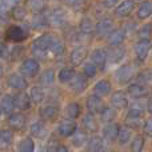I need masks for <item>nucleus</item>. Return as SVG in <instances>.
<instances>
[{"mask_svg":"<svg viewBox=\"0 0 152 152\" xmlns=\"http://www.w3.org/2000/svg\"><path fill=\"white\" fill-rule=\"evenodd\" d=\"M58 37L52 34H44L42 36H39L34 43H32V52L35 53V56L37 58H45L48 52H51L52 47L55 45V43L58 42Z\"/></svg>","mask_w":152,"mask_h":152,"instance_id":"f257e3e1","label":"nucleus"},{"mask_svg":"<svg viewBox=\"0 0 152 152\" xmlns=\"http://www.w3.org/2000/svg\"><path fill=\"white\" fill-rule=\"evenodd\" d=\"M39 71H40V64L35 59H27L20 66V74L24 76H28V77L36 76L39 74Z\"/></svg>","mask_w":152,"mask_h":152,"instance_id":"f03ea898","label":"nucleus"},{"mask_svg":"<svg viewBox=\"0 0 152 152\" xmlns=\"http://www.w3.org/2000/svg\"><path fill=\"white\" fill-rule=\"evenodd\" d=\"M134 74H135L134 67H132L131 64H124V66H121L120 68L116 71L115 77H116V80H118V83L126 84L134 77Z\"/></svg>","mask_w":152,"mask_h":152,"instance_id":"7ed1b4c3","label":"nucleus"},{"mask_svg":"<svg viewBox=\"0 0 152 152\" xmlns=\"http://www.w3.org/2000/svg\"><path fill=\"white\" fill-rule=\"evenodd\" d=\"M91 60H92L91 63H94L99 69H103L105 67V64H107L108 53L105 52V50H103V48H97V50H95L94 52H92Z\"/></svg>","mask_w":152,"mask_h":152,"instance_id":"20e7f679","label":"nucleus"},{"mask_svg":"<svg viewBox=\"0 0 152 152\" xmlns=\"http://www.w3.org/2000/svg\"><path fill=\"white\" fill-rule=\"evenodd\" d=\"M152 48V44L150 40H140L135 44V53H136L139 60H145Z\"/></svg>","mask_w":152,"mask_h":152,"instance_id":"39448f33","label":"nucleus"},{"mask_svg":"<svg viewBox=\"0 0 152 152\" xmlns=\"http://www.w3.org/2000/svg\"><path fill=\"white\" fill-rule=\"evenodd\" d=\"M58 132H59V135H60V136H63V137L71 136V135H74L76 132V123L74 120H69V119L63 120L60 124H59Z\"/></svg>","mask_w":152,"mask_h":152,"instance_id":"423d86ee","label":"nucleus"},{"mask_svg":"<svg viewBox=\"0 0 152 152\" xmlns=\"http://www.w3.org/2000/svg\"><path fill=\"white\" fill-rule=\"evenodd\" d=\"M103 102L102 99H100L99 96H96V95H91V96H88V99H87V110H88L89 113H100L103 111Z\"/></svg>","mask_w":152,"mask_h":152,"instance_id":"0eeeda50","label":"nucleus"},{"mask_svg":"<svg viewBox=\"0 0 152 152\" xmlns=\"http://www.w3.org/2000/svg\"><path fill=\"white\" fill-rule=\"evenodd\" d=\"M5 36L11 42H21V40L26 39V31L19 26H12L8 28Z\"/></svg>","mask_w":152,"mask_h":152,"instance_id":"6e6552de","label":"nucleus"},{"mask_svg":"<svg viewBox=\"0 0 152 152\" xmlns=\"http://www.w3.org/2000/svg\"><path fill=\"white\" fill-rule=\"evenodd\" d=\"M128 94L135 99H140L148 95V88L142 83H134L128 87Z\"/></svg>","mask_w":152,"mask_h":152,"instance_id":"1a4fd4ad","label":"nucleus"},{"mask_svg":"<svg viewBox=\"0 0 152 152\" xmlns=\"http://www.w3.org/2000/svg\"><path fill=\"white\" fill-rule=\"evenodd\" d=\"M8 86L13 89H24L27 87V80L21 74H12L8 77Z\"/></svg>","mask_w":152,"mask_h":152,"instance_id":"9d476101","label":"nucleus"},{"mask_svg":"<svg viewBox=\"0 0 152 152\" xmlns=\"http://www.w3.org/2000/svg\"><path fill=\"white\" fill-rule=\"evenodd\" d=\"M112 28H113L112 21H111L110 19H103V20H100L99 23L96 24L95 31H96V34L99 35V36H105V35L110 36V34L112 32Z\"/></svg>","mask_w":152,"mask_h":152,"instance_id":"9b49d317","label":"nucleus"},{"mask_svg":"<svg viewBox=\"0 0 152 152\" xmlns=\"http://www.w3.org/2000/svg\"><path fill=\"white\" fill-rule=\"evenodd\" d=\"M111 103H112L113 108H116V110H123V108H126L127 105H128V99H127V96L124 95V92L118 91L112 95Z\"/></svg>","mask_w":152,"mask_h":152,"instance_id":"f8f14e48","label":"nucleus"},{"mask_svg":"<svg viewBox=\"0 0 152 152\" xmlns=\"http://www.w3.org/2000/svg\"><path fill=\"white\" fill-rule=\"evenodd\" d=\"M0 108L1 111L5 113V115H12L13 111H15L16 105H15V99L11 95H7V96L1 97V102H0Z\"/></svg>","mask_w":152,"mask_h":152,"instance_id":"ddd939ff","label":"nucleus"},{"mask_svg":"<svg viewBox=\"0 0 152 152\" xmlns=\"http://www.w3.org/2000/svg\"><path fill=\"white\" fill-rule=\"evenodd\" d=\"M13 99H15L16 108H19V110L26 111L31 107V97H29L27 94H24V92H19L18 95L13 96Z\"/></svg>","mask_w":152,"mask_h":152,"instance_id":"4468645a","label":"nucleus"},{"mask_svg":"<svg viewBox=\"0 0 152 152\" xmlns=\"http://www.w3.org/2000/svg\"><path fill=\"white\" fill-rule=\"evenodd\" d=\"M111 92V84L108 80H100L96 83V86L94 87V95L99 97L107 96L108 94Z\"/></svg>","mask_w":152,"mask_h":152,"instance_id":"2eb2a0df","label":"nucleus"},{"mask_svg":"<svg viewBox=\"0 0 152 152\" xmlns=\"http://www.w3.org/2000/svg\"><path fill=\"white\" fill-rule=\"evenodd\" d=\"M71 88L72 91H75L76 94H80L87 88V79L86 76L81 75H75L74 79L71 80Z\"/></svg>","mask_w":152,"mask_h":152,"instance_id":"dca6fc26","label":"nucleus"},{"mask_svg":"<svg viewBox=\"0 0 152 152\" xmlns=\"http://www.w3.org/2000/svg\"><path fill=\"white\" fill-rule=\"evenodd\" d=\"M124 39H126V32L121 31V29H115L108 36V43L112 47H119L124 42Z\"/></svg>","mask_w":152,"mask_h":152,"instance_id":"f3484780","label":"nucleus"},{"mask_svg":"<svg viewBox=\"0 0 152 152\" xmlns=\"http://www.w3.org/2000/svg\"><path fill=\"white\" fill-rule=\"evenodd\" d=\"M8 123H10L11 128L13 129H23L26 126V118L21 113H12L8 119Z\"/></svg>","mask_w":152,"mask_h":152,"instance_id":"a211bd4d","label":"nucleus"},{"mask_svg":"<svg viewBox=\"0 0 152 152\" xmlns=\"http://www.w3.org/2000/svg\"><path fill=\"white\" fill-rule=\"evenodd\" d=\"M132 10H134V3L128 1V0H124V1H121L116 7V15L119 18H127L132 12Z\"/></svg>","mask_w":152,"mask_h":152,"instance_id":"6ab92c4d","label":"nucleus"},{"mask_svg":"<svg viewBox=\"0 0 152 152\" xmlns=\"http://www.w3.org/2000/svg\"><path fill=\"white\" fill-rule=\"evenodd\" d=\"M119 127L116 124H108V126L104 127L103 129V137L105 140H110V142H113L115 139H118V135H119Z\"/></svg>","mask_w":152,"mask_h":152,"instance_id":"aec40b11","label":"nucleus"},{"mask_svg":"<svg viewBox=\"0 0 152 152\" xmlns=\"http://www.w3.org/2000/svg\"><path fill=\"white\" fill-rule=\"evenodd\" d=\"M87 58V50L84 47H79L72 51L71 53V61L75 66H80Z\"/></svg>","mask_w":152,"mask_h":152,"instance_id":"412c9836","label":"nucleus"},{"mask_svg":"<svg viewBox=\"0 0 152 152\" xmlns=\"http://www.w3.org/2000/svg\"><path fill=\"white\" fill-rule=\"evenodd\" d=\"M31 134L34 135L35 137L43 139V137L47 136V127L44 126L43 121H35L31 126Z\"/></svg>","mask_w":152,"mask_h":152,"instance_id":"4be33fe9","label":"nucleus"},{"mask_svg":"<svg viewBox=\"0 0 152 152\" xmlns=\"http://www.w3.org/2000/svg\"><path fill=\"white\" fill-rule=\"evenodd\" d=\"M29 97H31V102L35 103V104L42 103L43 99H44V91H43V88L39 86H34L29 89Z\"/></svg>","mask_w":152,"mask_h":152,"instance_id":"5701e85b","label":"nucleus"},{"mask_svg":"<svg viewBox=\"0 0 152 152\" xmlns=\"http://www.w3.org/2000/svg\"><path fill=\"white\" fill-rule=\"evenodd\" d=\"M40 116H42L44 120H53V119L58 116V108L55 105H45L40 110Z\"/></svg>","mask_w":152,"mask_h":152,"instance_id":"b1692460","label":"nucleus"},{"mask_svg":"<svg viewBox=\"0 0 152 152\" xmlns=\"http://www.w3.org/2000/svg\"><path fill=\"white\" fill-rule=\"evenodd\" d=\"M103 145H104V143H103L102 137L94 136L92 139H89L87 150H88V152H100L103 150Z\"/></svg>","mask_w":152,"mask_h":152,"instance_id":"393cba45","label":"nucleus"},{"mask_svg":"<svg viewBox=\"0 0 152 152\" xmlns=\"http://www.w3.org/2000/svg\"><path fill=\"white\" fill-rule=\"evenodd\" d=\"M152 15V3L144 1L140 4L139 10H137V18L139 19H147Z\"/></svg>","mask_w":152,"mask_h":152,"instance_id":"a878e982","label":"nucleus"},{"mask_svg":"<svg viewBox=\"0 0 152 152\" xmlns=\"http://www.w3.org/2000/svg\"><path fill=\"white\" fill-rule=\"evenodd\" d=\"M115 118H116V111L112 107H104L103 111L100 112V119L104 123H112Z\"/></svg>","mask_w":152,"mask_h":152,"instance_id":"bb28decb","label":"nucleus"},{"mask_svg":"<svg viewBox=\"0 0 152 152\" xmlns=\"http://www.w3.org/2000/svg\"><path fill=\"white\" fill-rule=\"evenodd\" d=\"M124 55H126V51H124L123 48L115 47L113 50H111L110 52H108V60H110L111 63H118V61H120L121 59L124 58Z\"/></svg>","mask_w":152,"mask_h":152,"instance_id":"cd10ccee","label":"nucleus"},{"mask_svg":"<svg viewBox=\"0 0 152 152\" xmlns=\"http://www.w3.org/2000/svg\"><path fill=\"white\" fill-rule=\"evenodd\" d=\"M132 137V129L129 127H120L118 135V140L120 144H127Z\"/></svg>","mask_w":152,"mask_h":152,"instance_id":"c85d7f7f","label":"nucleus"},{"mask_svg":"<svg viewBox=\"0 0 152 152\" xmlns=\"http://www.w3.org/2000/svg\"><path fill=\"white\" fill-rule=\"evenodd\" d=\"M79 115H80V105L77 103H69L66 107V116L69 120L79 118Z\"/></svg>","mask_w":152,"mask_h":152,"instance_id":"c756f323","label":"nucleus"},{"mask_svg":"<svg viewBox=\"0 0 152 152\" xmlns=\"http://www.w3.org/2000/svg\"><path fill=\"white\" fill-rule=\"evenodd\" d=\"M87 143V134L81 129H76V132L72 135V144L75 147H81Z\"/></svg>","mask_w":152,"mask_h":152,"instance_id":"7c9ffc66","label":"nucleus"},{"mask_svg":"<svg viewBox=\"0 0 152 152\" xmlns=\"http://www.w3.org/2000/svg\"><path fill=\"white\" fill-rule=\"evenodd\" d=\"M83 126L86 127V129H88L91 132L97 131V121L92 113H88V115H86L83 118Z\"/></svg>","mask_w":152,"mask_h":152,"instance_id":"2f4dec72","label":"nucleus"},{"mask_svg":"<svg viewBox=\"0 0 152 152\" xmlns=\"http://www.w3.org/2000/svg\"><path fill=\"white\" fill-rule=\"evenodd\" d=\"M19 152H35V143L31 137H26L23 139L18 145Z\"/></svg>","mask_w":152,"mask_h":152,"instance_id":"473e14b6","label":"nucleus"},{"mask_svg":"<svg viewBox=\"0 0 152 152\" xmlns=\"http://www.w3.org/2000/svg\"><path fill=\"white\" fill-rule=\"evenodd\" d=\"M75 76V72H74V68H69V67H66L63 68L60 72H59V81L60 83H68L74 79Z\"/></svg>","mask_w":152,"mask_h":152,"instance_id":"72a5a7b5","label":"nucleus"},{"mask_svg":"<svg viewBox=\"0 0 152 152\" xmlns=\"http://www.w3.org/2000/svg\"><path fill=\"white\" fill-rule=\"evenodd\" d=\"M53 80H55L53 69H47L40 75V84H43V86H51L53 83Z\"/></svg>","mask_w":152,"mask_h":152,"instance_id":"f704fd0d","label":"nucleus"},{"mask_svg":"<svg viewBox=\"0 0 152 152\" xmlns=\"http://www.w3.org/2000/svg\"><path fill=\"white\" fill-rule=\"evenodd\" d=\"M79 28H80V31L83 32L84 35H89V34H92V31L95 29V27H94L92 21L89 20L88 18H84V19H81V20H80Z\"/></svg>","mask_w":152,"mask_h":152,"instance_id":"c9c22d12","label":"nucleus"},{"mask_svg":"<svg viewBox=\"0 0 152 152\" xmlns=\"http://www.w3.org/2000/svg\"><path fill=\"white\" fill-rule=\"evenodd\" d=\"M50 20L53 26H61V24H64V21H66V13H64L63 11L58 10L51 15Z\"/></svg>","mask_w":152,"mask_h":152,"instance_id":"e433bc0d","label":"nucleus"},{"mask_svg":"<svg viewBox=\"0 0 152 152\" xmlns=\"http://www.w3.org/2000/svg\"><path fill=\"white\" fill-rule=\"evenodd\" d=\"M48 23H50V19L45 18L43 13L36 15L34 18V20H32V26H34L35 28H43V27H45Z\"/></svg>","mask_w":152,"mask_h":152,"instance_id":"4c0bfd02","label":"nucleus"},{"mask_svg":"<svg viewBox=\"0 0 152 152\" xmlns=\"http://www.w3.org/2000/svg\"><path fill=\"white\" fill-rule=\"evenodd\" d=\"M28 7L34 12H42L45 7V0H28Z\"/></svg>","mask_w":152,"mask_h":152,"instance_id":"58836bf2","label":"nucleus"},{"mask_svg":"<svg viewBox=\"0 0 152 152\" xmlns=\"http://www.w3.org/2000/svg\"><path fill=\"white\" fill-rule=\"evenodd\" d=\"M12 143V132L10 129H4L1 131V136H0V145L1 147H8Z\"/></svg>","mask_w":152,"mask_h":152,"instance_id":"ea45409f","label":"nucleus"},{"mask_svg":"<svg viewBox=\"0 0 152 152\" xmlns=\"http://www.w3.org/2000/svg\"><path fill=\"white\" fill-rule=\"evenodd\" d=\"M143 113V107L142 104H134L128 111V118L129 119H139Z\"/></svg>","mask_w":152,"mask_h":152,"instance_id":"a19ab883","label":"nucleus"},{"mask_svg":"<svg viewBox=\"0 0 152 152\" xmlns=\"http://www.w3.org/2000/svg\"><path fill=\"white\" fill-rule=\"evenodd\" d=\"M151 34H152V27L151 24H145V26H143L142 28L139 29V37L142 40H150L151 37Z\"/></svg>","mask_w":152,"mask_h":152,"instance_id":"79ce46f5","label":"nucleus"},{"mask_svg":"<svg viewBox=\"0 0 152 152\" xmlns=\"http://www.w3.org/2000/svg\"><path fill=\"white\" fill-rule=\"evenodd\" d=\"M83 71H84V76H87V77H95L97 74V67L94 63H87L84 66Z\"/></svg>","mask_w":152,"mask_h":152,"instance_id":"37998d69","label":"nucleus"},{"mask_svg":"<svg viewBox=\"0 0 152 152\" xmlns=\"http://www.w3.org/2000/svg\"><path fill=\"white\" fill-rule=\"evenodd\" d=\"M144 147V139L142 136H136L132 142V152H142Z\"/></svg>","mask_w":152,"mask_h":152,"instance_id":"c03bdc74","label":"nucleus"},{"mask_svg":"<svg viewBox=\"0 0 152 152\" xmlns=\"http://www.w3.org/2000/svg\"><path fill=\"white\" fill-rule=\"evenodd\" d=\"M63 52H64V44L60 42V40H58V42L55 43V45L52 47V50H51V53L55 55V56H59Z\"/></svg>","mask_w":152,"mask_h":152,"instance_id":"a18cd8bd","label":"nucleus"},{"mask_svg":"<svg viewBox=\"0 0 152 152\" xmlns=\"http://www.w3.org/2000/svg\"><path fill=\"white\" fill-rule=\"evenodd\" d=\"M144 132L147 136L152 137V119H148L144 123Z\"/></svg>","mask_w":152,"mask_h":152,"instance_id":"49530a36","label":"nucleus"},{"mask_svg":"<svg viewBox=\"0 0 152 152\" xmlns=\"http://www.w3.org/2000/svg\"><path fill=\"white\" fill-rule=\"evenodd\" d=\"M13 15H15V19H23L24 16H26V10H23V8L18 7L15 10V12H13Z\"/></svg>","mask_w":152,"mask_h":152,"instance_id":"de8ad7c7","label":"nucleus"},{"mask_svg":"<svg viewBox=\"0 0 152 152\" xmlns=\"http://www.w3.org/2000/svg\"><path fill=\"white\" fill-rule=\"evenodd\" d=\"M118 1L119 0H104V5L107 8H112V7H115V5L118 4Z\"/></svg>","mask_w":152,"mask_h":152,"instance_id":"09e8293b","label":"nucleus"},{"mask_svg":"<svg viewBox=\"0 0 152 152\" xmlns=\"http://www.w3.org/2000/svg\"><path fill=\"white\" fill-rule=\"evenodd\" d=\"M45 152H59V145L58 144H50L45 148Z\"/></svg>","mask_w":152,"mask_h":152,"instance_id":"8fccbe9b","label":"nucleus"},{"mask_svg":"<svg viewBox=\"0 0 152 152\" xmlns=\"http://www.w3.org/2000/svg\"><path fill=\"white\" fill-rule=\"evenodd\" d=\"M147 110H148L150 113H152V97L148 100V103H147Z\"/></svg>","mask_w":152,"mask_h":152,"instance_id":"3c124183","label":"nucleus"},{"mask_svg":"<svg viewBox=\"0 0 152 152\" xmlns=\"http://www.w3.org/2000/svg\"><path fill=\"white\" fill-rule=\"evenodd\" d=\"M59 152H68L66 145H59Z\"/></svg>","mask_w":152,"mask_h":152,"instance_id":"603ef678","label":"nucleus"},{"mask_svg":"<svg viewBox=\"0 0 152 152\" xmlns=\"http://www.w3.org/2000/svg\"><path fill=\"white\" fill-rule=\"evenodd\" d=\"M81 0H67V3H68V4H74V5H76L77 4V3H80Z\"/></svg>","mask_w":152,"mask_h":152,"instance_id":"864d4df0","label":"nucleus"},{"mask_svg":"<svg viewBox=\"0 0 152 152\" xmlns=\"http://www.w3.org/2000/svg\"><path fill=\"white\" fill-rule=\"evenodd\" d=\"M128 1H131V3H144L143 0H128Z\"/></svg>","mask_w":152,"mask_h":152,"instance_id":"5fc2aeb1","label":"nucleus"},{"mask_svg":"<svg viewBox=\"0 0 152 152\" xmlns=\"http://www.w3.org/2000/svg\"><path fill=\"white\" fill-rule=\"evenodd\" d=\"M1 112H3V111H1V108H0V115H1Z\"/></svg>","mask_w":152,"mask_h":152,"instance_id":"6e6d98bb","label":"nucleus"},{"mask_svg":"<svg viewBox=\"0 0 152 152\" xmlns=\"http://www.w3.org/2000/svg\"><path fill=\"white\" fill-rule=\"evenodd\" d=\"M104 152H112V151H104Z\"/></svg>","mask_w":152,"mask_h":152,"instance_id":"4d7b16f0","label":"nucleus"},{"mask_svg":"<svg viewBox=\"0 0 152 152\" xmlns=\"http://www.w3.org/2000/svg\"><path fill=\"white\" fill-rule=\"evenodd\" d=\"M0 136H1V131H0Z\"/></svg>","mask_w":152,"mask_h":152,"instance_id":"13d9d810","label":"nucleus"}]
</instances>
